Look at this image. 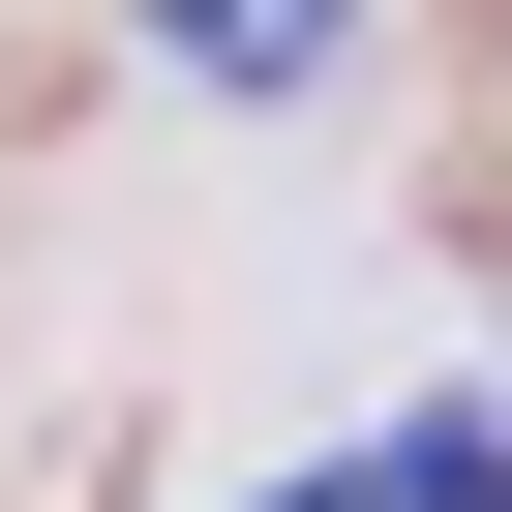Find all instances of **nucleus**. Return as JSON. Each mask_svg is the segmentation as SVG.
Segmentation results:
<instances>
[{
	"mask_svg": "<svg viewBox=\"0 0 512 512\" xmlns=\"http://www.w3.org/2000/svg\"><path fill=\"white\" fill-rule=\"evenodd\" d=\"M151 31H181V91H302V61L362 31V0H151Z\"/></svg>",
	"mask_w": 512,
	"mask_h": 512,
	"instance_id": "f257e3e1",
	"label": "nucleus"
},
{
	"mask_svg": "<svg viewBox=\"0 0 512 512\" xmlns=\"http://www.w3.org/2000/svg\"><path fill=\"white\" fill-rule=\"evenodd\" d=\"M362 512H512V452H482V422H392V452H362Z\"/></svg>",
	"mask_w": 512,
	"mask_h": 512,
	"instance_id": "f03ea898",
	"label": "nucleus"
},
{
	"mask_svg": "<svg viewBox=\"0 0 512 512\" xmlns=\"http://www.w3.org/2000/svg\"><path fill=\"white\" fill-rule=\"evenodd\" d=\"M272 512H362V482H272Z\"/></svg>",
	"mask_w": 512,
	"mask_h": 512,
	"instance_id": "7ed1b4c3",
	"label": "nucleus"
}]
</instances>
